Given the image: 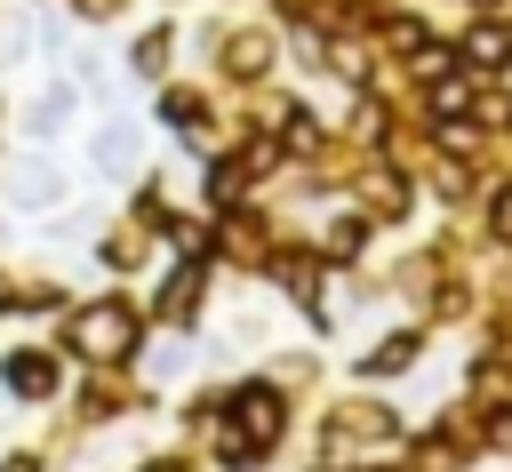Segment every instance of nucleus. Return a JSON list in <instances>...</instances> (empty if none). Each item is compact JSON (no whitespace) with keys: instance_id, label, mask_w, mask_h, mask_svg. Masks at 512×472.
<instances>
[{"instance_id":"f257e3e1","label":"nucleus","mask_w":512,"mask_h":472,"mask_svg":"<svg viewBox=\"0 0 512 472\" xmlns=\"http://www.w3.org/2000/svg\"><path fill=\"white\" fill-rule=\"evenodd\" d=\"M240 424H248V440L264 448V440L280 432V400H272V392H240Z\"/></svg>"},{"instance_id":"f03ea898","label":"nucleus","mask_w":512,"mask_h":472,"mask_svg":"<svg viewBox=\"0 0 512 472\" xmlns=\"http://www.w3.org/2000/svg\"><path fill=\"white\" fill-rule=\"evenodd\" d=\"M472 64H512V32L488 16V24H472Z\"/></svg>"},{"instance_id":"7ed1b4c3","label":"nucleus","mask_w":512,"mask_h":472,"mask_svg":"<svg viewBox=\"0 0 512 472\" xmlns=\"http://www.w3.org/2000/svg\"><path fill=\"white\" fill-rule=\"evenodd\" d=\"M8 384L16 392H48V360H8Z\"/></svg>"},{"instance_id":"20e7f679","label":"nucleus","mask_w":512,"mask_h":472,"mask_svg":"<svg viewBox=\"0 0 512 472\" xmlns=\"http://www.w3.org/2000/svg\"><path fill=\"white\" fill-rule=\"evenodd\" d=\"M464 104H472V88H464V80H440V88H432V112H440V120H448V112H464Z\"/></svg>"},{"instance_id":"39448f33","label":"nucleus","mask_w":512,"mask_h":472,"mask_svg":"<svg viewBox=\"0 0 512 472\" xmlns=\"http://www.w3.org/2000/svg\"><path fill=\"white\" fill-rule=\"evenodd\" d=\"M408 352H416L408 336H400V344H384V352H368V376H384V368H408Z\"/></svg>"},{"instance_id":"423d86ee","label":"nucleus","mask_w":512,"mask_h":472,"mask_svg":"<svg viewBox=\"0 0 512 472\" xmlns=\"http://www.w3.org/2000/svg\"><path fill=\"white\" fill-rule=\"evenodd\" d=\"M496 232L512 240V192H496Z\"/></svg>"},{"instance_id":"0eeeda50","label":"nucleus","mask_w":512,"mask_h":472,"mask_svg":"<svg viewBox=\"0 0 512 472\" xmlns=\"http://www.w3.org/2000/svg\"><path fill=\"white\" fill-rule=\"evenodd\" d=\"M152 472H176V464H152Z\"/></svg>"}]
</instances>
